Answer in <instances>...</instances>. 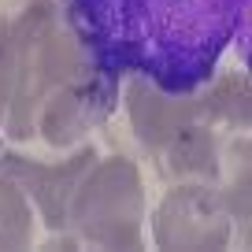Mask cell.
<instances>
[{"instance_id":"obj_1","label":"cell","mask_w":252,"mask_h":252,"mask_svg":"<svg viewBox=\"0 0 252 252\" xmlns=\"http://www.w3.org/2000/svg\"><path fill=\"white\" fill-rule=\"evenodd\" d=\"M130 119L137 137L156 159V167L174 178H204L215 174V123L208 115L204 96L197 100H174L152 89L149 82H134L130 89Z\"/></svg>"},{"instance_id":"obj_2","label":"cell","mask_w":252,"mask_h":252,"mask_svg":"<svg viewBox=\"0 0 252 252\" xmlns=\"http://www.w3.org/2000/svg\"><path fill=\"white\" fill-rule=\"evenodd\" d=\"M141 178L134 163L123 156L93 159L89 171L82 174L78 189L67 208L74 237L89 245H108V249H134L141 241Z\"/></svg>"},{"instance_id":"obj_3","label":"cell","mask_w":252,"mask_h":252,"mask_svg":"<svg viewBox=\"0 0 252 252\" xmlns=\"http://www.w3.org/2000/svg\"><path fill=\"white\" fill-rule=\"evenodd\" d=\"M156 241L167 249H219L230 241V215L212 186H178L159 204Z\"/></svg>"},{"instance_id":"obj_4","label":"cell","mask_w":252,"mask_h":252,"mask_svg":"<svg viewBox=\"0 0 252 252\" xmlns=\"http://www.w3.org/2000/svg\"><path fill=\"white\" fill-rule=\"evenodd\" d=\"M89 163H93V152H82V156L67 159V163H56V167H37L30 159H23V163H15V182L23 189H30L33 204L41 208V215L52 226H63L71 197L78 189L82 174L89 171Z\"/></svg>"},{"instance_id":"obj_5","label":"cell","mask_w":252,"mask_h":252,"mask_svg":"<svg viewBox=\"0 0 252 252\" xmlns=\"http://www.w3.org/2000/svg\"><path fill=\"white\" fill-rule=\"evenodd\" d=\"M212 189L230 219H237L241 226L252 222V141L249 137H237V141L219 149Z\"/></svg>"},{"instance_id":"obj_6","label":"cell","mask_w":252,"mask_h":252,"mask_svg":"<svg viewBox=\"0 0 252 252\" xmlns=\"http://www.w3.org/2000/svg\"><path fill=\"white\" fill-rule=\"evenodd\" d=\"M19 182L0 174V249L30 245V208H26Z\"/></svg>"},{"instance_id":"obj_7","label":"cell","mask_w":252,"mask_h":252,"mask_svg":"<svg viewBox=\"0 0 252 252\" xmlns=\"http://www.w3.org/2000/svg\"><path fill=\"white\" fill-rule=\"evenodd\" d=\"M4 108H8V74L0 71V119H4Z\"/></svg>"},{"instance_id":"obj_8","label":"cell","mask_w":252,"mask_h":252,"mask_svg":"<svg viewBox=\"0 0 252 252\" xmlns=\"http://www.w3.org/2000/svg\"><path fill=\"white\" fill-rule=\"evenodd\" d=\"M237 241H241V245H252V222H245V226H241V234H237Z\"/></svg>"}]
</instances>
